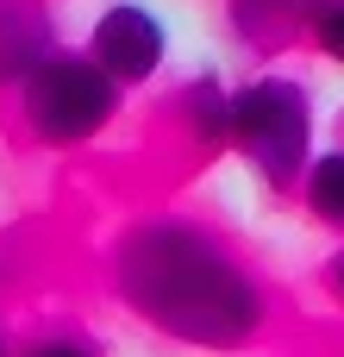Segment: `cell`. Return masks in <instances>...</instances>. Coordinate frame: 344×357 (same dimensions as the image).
Instances as JSON below:
<instances>
[{
  "instance_id": "1",
  "label": "cell",
  "mask_w": 344,
  "mask_h": 357,
  "mask_svg": "<svg viewBox=\"0 0 344 357\" xmlns=\"http://www.w3.org/2000/svg\"><path fill=\"white\" fill-rule=\"evenodd\" d=\"M113 301L169 345L238 357L269 333V289L257 270L188 213H138L107 245Z\"/></svg>"
},
{
  "instance_id": "2",
  "label": "cell",
  "mask_w": 344,
  "mask_h": 357,
  "mask_svg": "<svg viewBox=\"0 0 344 357\" xmlns=\"http://www.w3.org/2000/svg\"><path fill=\"white\" fill-rule=\"evenodd\" d=\"M125 107V88L81 50L69 44H50L19 82H13V113L25 126L31 144H50V151H75V144H94L113 132Z\"/></svg>"
},
{
  "instance_id": "3",
  "label": "cell",
  "mask_w": 344,
  "mask_h": 357,
  "mask_svg": "<svg viewBox=\"0 0 344 357\" xmlns=\"http://www.w3.org/2000/svg\"><path fill=\"white\" fill-rule=\"evenodd\" d=\"M313 94L301 75L263 69L251 82L232 88V126H226V151L269 188V195H301V176L313 163Z\"/></svg>"
},
{
  "instance_id": "4",
  "label": "cell",
  "mask_w": 344,
  "mask_h": 357,
  "mask_svg": "<svg viewBox=\"0 0 344 357\" xmlns=\"http://www.w3.org/2000/svg\"><path fill=\"white\" fill-rule=\"evenodd\" d=\"M88 56L119 82V88H144L163 75L169 63V25L150 0H113L100 6V19L88 25Z\"/></svg>"
},
{
  "instance_id": "5",
  "label": "cell",
  "mask_w": 344,
  "mask_h": 357,
  "mask_svg": "<svg viewBox=\"0 0 344 357\" xmlns=\"http://www.w3.org/2000/svg\"><path fill=\"white\" fill-rule=\"evenodd\" d=\"M169 126L194 144V151H226V126H232V88L213 75V69H201V75H188L175 94H169Z\"/></svg>"
},
{
  "instance_id": "6",
  "label": "cell",
  "mask_w": 344,
  "mask_h": 357,
  "mask_svg": "<svg viewBox=\"0 0 344 357\" xmlns=\"http://www.w3.org/2000/svg\"><path fill=\"white\" fill-rule=\"evenodd\" d=\"M56 44L44 0H0V88H13L44 50Z\"/></svg>"
},
{
  "instance_id": "7",
  "label": "cell",
  "mask_w": 344,
  "mask_h": 357,
  "mask_svg": "<svg viewBox=\"0 0 344 357\" xmlns=\"http://www.w3.org/2000/svg\"><path fill=\"white\" fill-rule=\"evenodd\" d=\"M313 6H320V0H226L238 38H251L257 50H276V44L301 38L307 19H313Z\"/></svg>"
},
{
  "instance_id": "8",
  "label": "cell",
  "mask_w": 344,
  "mask_h": 357,
  "mask_svg": "<svg viewBox=\"0 0 344 357\" xmlns=\"http://www.w3.org/2000/svg\"><path fill=\"white\" fill-rule=\"evenodd\" d=\"M301 207H307L313 226H326V232L344 238V138L326 144V151H313V163L301 176Z\"/></svg>"
},
{
  "instance_id": "9",
  "label": "cell",
  "mask_w": 344,
  "mask_h": 357,
  "mask_svg": "<svg viewBox=\"0 0 344 357\" xmlns=\"http://www.w3.org/2000/svg\"><path fill=\"white\" fill-rule=\"evenodd\" d=\"M13 357H107V345L94 333H75V326H50V333H31L25 345H13Z\"/></svg>"
},
{
  "instance_id": "10",
  "label": "cell",
  "mask_w": 344,
  "mask_h": 357,
  "mask_svg": "<svg viewBox=\"0 0 344 357\" xmlns=\"http://www.w3.org/2000/svg\"><path fill=\"white\" fill-rule=\"evenodd\" d=\"M301 38H307V44H313L326 63H338V69H344V0H320Z\"/></svg>"
},
{
  "instance_id": "11",
  "label": "cell",
  "mask_w": 344,
  "mask_h": 357,
  "mask_svg": "<svg viewBox=\"0 0 344 357\" xmlns=\"http://www.w3.org/2000/svg\"><path fill=\"white\" fill-rule=\"evenodd\" d=\"M320 289H326V295H332V301L344 307V245L332 251V257H326V264H320Z\"/></svg>"
},
{
  "instance_id": "12",
  "label": "cell",
  "mask_w": 344,
  "mask_h": 357,
  "mask_svg": "<svg viewBox=\"0 0 344 357\" xmlns=\"http://www.w3.org/2000/svg\"><path fill=\"white\" fill-rule=\"evenodd\" d=\"M0 357H13V345H6V333H0Z\"/></svg>"
}]
</instances>
